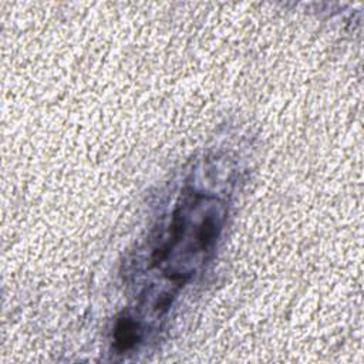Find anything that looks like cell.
Listing matches in <instances>:
<instances>
[{
	"label": "cell",
	"mask_w": 364,
	"mask_h": 364,
	"mask_svg": "<svg viewBox=\"0 0 364 364\" xmlns=\"http://www.w3.org/2000/svg\"><path fill=\"white\" fill-rule=\"evenodd\" d=\"M141 340L139 324L132 317H121L114 330V344L119 353L128 351Z\"/></svg>",
	"instance_id": "cell-1"
}]
</instances>
